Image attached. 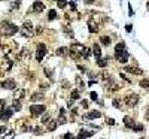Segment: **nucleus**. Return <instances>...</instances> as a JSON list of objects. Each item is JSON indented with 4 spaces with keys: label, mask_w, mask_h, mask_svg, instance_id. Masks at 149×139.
Listing matches in <instances>:
<instances>
[{
    "label": "nucleus",
    "mask_w": 149,
    "mask_h": 139,
    "mask_svg": "<svg viewBox=\"0 0 149 139\" xmlns=\"http://www.w3.org/2000/svg\"><path fill=\"white\" fill-rule=\"evenodd\" d=\"M30 57V53H29V49L27 48H24V49H21V53L18 54V58L20 60H24V58H29Z\"/></svg>",
    "instance_id": "nucleus-24"
},
{
    "label": "nucleus",
    "mask_w": 149,
    "mask_h": 139,
    "mask_svg": "<svg viewBox=\"0 0 149 139\" xmlns=\"http://www.w3.org/2000/svg\"><path fill=\"white\" fill-rule=\"evenodd\" d=\"M112 105L115 106V108H121V102H118V99H113V102H112Z\"/></svg>",
    "instance_id": "nucleus-38"
},
{
    "label": "nucleus",
    "mask_w": 149,
    "mask_h": 139,
    "mask_svg": "<svg viewBox=\"0 0 149 139\" xmlns=\"http://www.w3.org/2000/svg\"><path fill=\"white\" fill-rule=\"evenodd\" d=\"M90 55H91V49H88V48H86V49H85V53H84V55H82V57H85V58H88Z\"/></svg>",
    "instance_id": "nucleus-40"
},
{
    "label": "nucleus",
    "mask_w": 149,
    "mask_h": 139,
    "mask_svg": "<svg viewBox=\"0 0 149 139\" xmlns=\"http://www.w3.org/2000/svg\"><path fill=\"white\" fill-rule=\"evenodd\" d=\"M0 31H2V34H5V36H14V34L18 31V27H16L15 24H11L7 21H3L2 24H0Z\"/></svg>",
    "instance_id": "nucleus-1"
},
{
    "label": "nucleus",
    "mask_w": 149,
    "mask_h": 139,
    "mask_svg": "<svg viewBox=\"0 0 149 139\" xmlns=\"http://www.w3.org/2000/svg\"><path fill=\"white\" fill-rule=\"evenodd\" d=\"M93 54L95 55V58H100L101 57V49H100V45L99 43H94V47H93Z\"/></svg>",
    "instance_id": "nucleus-17"
},
{
    "label": "nucleus",
    "mask_w": 149,
    "mask_h": 139,
    "mask_svg": "<svg viewBox=\"0 0 149 139\" xmlns=\"http://www.w3.org/2000/svg\"><path fill=\"white\" fill-rule=\"evenodd\" d=\"M33 30H34V29H33V23L29 21V20L24 21V24H22V30H21L24 36H25V38H31V36H33Z\"/></svg>",
    "instance_id": "nucleus-3"
},
{
    "label": "nucleus",
    "mask_w": 149,
    "mask_h": 139,
    "mask_svg": "<svg viewBox=\"0 0 149 139\" xmlns=\"http://www.w3.org/2000/svg\"><path fill=\"white\" fill-rule=\"evenodd\" d=\"M55 18H57V12H55L54 9H51V11L48 12V20L52 21V20H55Z\"/></svg>",
    "instance_id": "nucleus-31"
},
{
    "label": "nucleus",
    "mask_w": 149,
    "mask_h": 139,
    "mask_svg": "<svg viewBox=\"0 0 149 139\" xmlns=\"http://www.w3.org/2000/svg\"><path fill=\"white\" fill-rule=\"evenodd\" d=\"M40 100H45V94L43 93H33L31 94V102H40Z\"/></svg>",
    "instance_id": "nucleus-15"
},
{
    "label": "nucleus",
    "mask_w": 149,
    "mask_h": 139,
    "mask_svg": "<svg viewBox=\"0 0 149 139\" xmlns=\"http://www.w3.org/2000/svg\"><path fill=\"white\" fill-rule=\"evenodd\" d=\"M15 93H14V99H18V100H21V99H24V96H25V90L24 88H18V90H14Z\"/></svg>",
    "instance_id": "nucleus-16"
},
{
    "label": "nucleus",
    "mask_w": 149,
    "mask_h": 139,
    "mask_svg": "<svg viewBox=\"0 0 149 139\" xmlns=\"http://www.w3.org/2000/svg\"><path fill=\"white\" fill-rule=\"evenodd\" d=\"M81 105H82V108H88V102L82 100V102H81Z\"/></svg>",
    "instance_id": "nucleus-48"
},
{
    "label": "nucleus",
    "mask_w": 149,
    "mask_h": 139,
    "mask_svg": "<svg viewBox=\"0 0 149 139\" xmlns=\"http://www.w3.org/2000/svg\"><path fill=\"white\" fill-rule=\"evenodd\" d=\"M146 8H148V11H149V2H148V5H146Z\"/></svg>",
    "instance_id": "nucleus-51"
},
{
    "label": "nucleus",
    "mask_w": 149,
    "mask_h": 139,
    "mask_svg": "<svg viewBox=\"0 0 149 139\" xmlns=\"http://www.w3.org/2000/svg\"><path fill=\"white\" fill-rule=\"evenodd\" d=\"M124 102L127 103V106L134 108V106L137 105V103H139V96H137V94H134V93L127 94V96H125V99H124Z\"/></svg>",
    "instance_id": "nucleus-4"
},
{
    "label": "nucleus",
    "mask_w": 149,
    "mask_h": 139,
    "mask_svg": "<svg viewBox=\"0 0 149 139\" xmlns=\"http://www.w3.org/2000/svg\"><path fill=\"white\" fill-rule=\"evenodd\" d=\"M64 139H73V136L70 135V133H66V135H64Z\"/></svg>",
    "instance_id": "nucleus-50"
},
{
    "label": "nucleus",
    "mask_w": 149,
    "mask_h": 139,
    "mask_svg": "<svg viewBox=\"0 0 149 139\" xmlns=\"http://www.w3.org/2000/svg\"><path fill=\"white\" fill-rule=\"evenodd\" d=\"M85 49H86V48L82 45V43L75 42V43H72V47H70V53H75V54H78V55H84Z\"/></svg>",
    "instance_id": "nucleus-6"
},
{
    "label": "nucleus",
    "mask_w": 149,
    "mask_h": 139,
    "mask_svg": "<svg viewBox=\"0 0 149 139\" xmlns=\"http://www.w3.org/2000/svg\"><path fill=\"white\" fill-rule=\"evenodd\" d=\"M140 139H143V138H140Z\"/></svg>",
    "instance_id": "nucleus-53"
},
{
    "label": "nucleus",
    "mask_w": 149,
    "mask_h": 139,
    "mask_svg": "<svg viewBox=\"0 0 149 139\" xmlns=\"http://www.w3.org/2000/svg\"><path fill=\"white\" fill-rule=\"evenodd\" d=\"M124 51H125V43L124 42H119L118 45L115 47V55L119 54V53H124Z\"/></svg>",
    "instance_id": "nucleus-20"
},
{
    "label": "nucleus",
    "mask_w": 149,
    "mask_h": 139,
    "mask_svg": "<svg viewBox=\"0 0 149 139\" xmlns=\"http://www.w3.org/2000/svg\"><path fill=\"white\" fill-rule=\"evenodd\" d=\"M88 30L91 33H97L99 31V23L95 21V18H90L88 20Z\"/></svg>",
    "instance_id": "nucleus-10"
},
{
    "label": "nucleus",
    "mask_w": 149,
    "mask_h": 139,
    "mask_svg": "<svg viewBox=\"0 0 149 139\" xmlns=\"http://www.w3.org/2000/svg\"><path fill=\"white\" fill-rule=\"evenodd\" d=\"M119 76L122 78V79H124V81H127V82H131V79H130V78L125 75V73H119Z\"/></svg>",
    "instance_id": "nucleus-39"
},
{
    "label": "nucleus",
    "mask_w": 149,
    "mask_h": 139,
    "mask_svg": "<svg viewBox=\"0 0 149 139\" xmlns=\"http://www.w3.org/2000/svg\"><path fill=\"white\" fill-rule=\"evenodd\" d=\"M101 117V112L100 111H90L88 114H85L84 118H88V120H93V118H99Z\"/></svg>",
    "instance_id": "nucleus-13"
},
{
    "label": "nucleus",
    "mask_w": 149,
    "mask_h": 139,
    "mask_svg": "<svg viewBox=\"0 0 149 139\" xmlns=\"http://www.w3.org/2000/svg\"><path fill=\"white\" fill-rule=\"evenodd\" d=\"M45 73L49 76V78H52V71H51V69H48V67H45Z\"/></svg>",
    "instance_id": "nucleus-43"
},
{
    "label": "nucleus",
    "mask_w": 149,
    "mask_h": 139,
    "mask_svg": "<svg viewBox=\"0 0 149 139\" xmlns=\"http://www.w3.org/2000/svg\"><path fill=\"white\" fill-rule=\"evenodd\" d=\"M43 112H46V106L45 105H31L30 106V114L31 117H40Z\"/></svg>",
    "instance_id": "nucleus-2"
},
{
    "label": "nucleus",
    "mask_w": 149,
    "mask_h": 139,
    "mask_svg": "<svg viewBox=\"0 0 149 139\" xmlns=\"http://www.w3.org/2000/svg\"><path fill=\"white\" fill-rule=\"evenodd\" d=\"M139 84H140V87H143V88H149V79H142Z\"/></svg>",
    "instance_id": "nucleus-33"
},
{
    "label": "nucleus",
    "mask_w": 149,
    "mask_h": 139,
    "mask_svg": "<svg viewBox=\"0 0 149 139\" xmlns=\"http://www.w3.org/2000/svg\"><path fill=\"white\" fill-rule=\"evenodd\" d=\"M79 97H81L79 90H73V91H72V94H70V99H73V100H78Z\"/></svg>",
    "instance_id": "nucleus-29"
},
{
    "label": "nucleus",
    "mask_w": 149,
    "mask_h": 139,
    "mask_svg": "<svg viewBox=\"0 0 149 139\" xmlns=\"http://www.w3.org/2000/svg\"><path fill=\"white\" fill-rule=\"evenodd\" d=\"M6 108V100H3V99H0V111H3Z\"/></svg>",
    "instance_id": "nucleus-37"
},
{
    "label": "nucleus",
    "mask_w": 149,
    "mask_h": 139,
    "mask_svg": "<svg viewBox=\"0 0 149 139\" xmlns=\"http://www.w3.org/2000/svg\"><path fill=\"white\" fill-rule=\"evenodd\" d=\"M90 97H91V99H93V100L95 102V100H97V93H94V91H91V93H90Z\"/></svg>",
    "instance_id": "nucleus-42"
},
{
    "label": "nucleus",
    "mask_w": 149,
    "mask_h": 139,
    "mask_svg": "<svg viewBox=\"0 0 149 139\" xmlns=\"http://www.w3.org/2000/svg\"><path fill=\"white\" fill-rule=\"evenodd\" d=\"M57 126H58V121H54V120H51L49 123L46 124V130H48V132H54V130L57 129Z\"/></svg>",
    "instance_id": "nucleus-18"
},
{
    "label": "nucleus",
    "mask_w": 149,
    "mask_h": 139,
    "mask_svg": "<svg viewBox=\"0 0 149 139\" xmlns=\"http://www.w3.org/2000/svg\"><path fill=\"white\" fill-rule=\"evenodd\" d=\"M14 108L11 106V108H5L3 111H0V120H2V121H7V120H9L12 115H14Z\"/></svg>",
    "instance_id": "nucleus-7"
},
{
    "label": "nucleus",
    "mask_w": 149,
    "mask_h": 139,
    "mask_svg": "<svg viewBox=\"0 0 149 139\" xmlns=\"http://www.w3.org/2000/svg\"><path fill=\"white\" fill-rule=\"evenodd\" d=\"M125 30H127V33H131V30H133V25L127 24V25H125Z\"/></svg>",
    "instance_id": "nucleus-45"
},
{
    "label": "nucleus",
    "mask_w": 149,
    "mask_h": 139,
    "mask_svg": "<svg viewBox=\"0 0 149 139\" xmlns=\"http://www.w3.org/2000/svg\"><path fill=\"white\" fill-rule=\"evenodd\" d=\"M63 31H64V34H66L67 38H70V39H73V38H75V34H73V30H70L69 27H64V29H63Z\"/></svg>",
    "instance_id": "nucleus-28"
},
{
    "label": "nucleus",
    "mask_w": 149,
    "mask_h": 139,
    "mask_svg": "<svg viewBox=\"0 0 149 139\" xmlns=\"http://www.w3.org/2000/svg\"><path fill=\"white\" fill-rule=\"evenodd\" d=\"M78 139H84V138H81V136H79V138H78Z\"/></svg>",
    "instance_id": "nucleus-52"
},
{
    "label": "nucleus",
    "mask_w": 149,
    "mask_h": 139,
    "mask_svg": "<svg viewBox=\"0 0 149 139\" xmlns=\"http://www.w3.org/2000/svg\"><path fill=\"white\" fill-rule=\"evenodd\" d=\"M133 130H136V132L143 130V124H134V126H133Z\"/></svg>",
    "instance_id": "nucleus-35"
},
{
    "label": "nucleus",
    "mask_w": 149,
    "mask_h": 139,
    "mask_svg": "<svg viewBox=\"0 0 149 139\" xmlns=\"http://www.w3.org/2000/svg\"><path fill=\"white\" fill-rule=\"evenodd\" d=\"M12 108H14L15 112H20V111H21V100L14 99V102H12Z\"/></svg>",
    "instance_id": "nucleus-22"
},
{
    "label": "nucleus",
    "mask_w": 149,
    "mask_h": 139,
    "mask_svg": "<svg viewBox=\"0 0 149 139\" xmlns=\"http://www.w3.org/2000/svg\"><path fill=\"white\" fill-rule=\"evenodd\" d=\"M107 63H109V58H107V57H100V58L97 60V64H99L100 67H106Z\"/></svg>",
    "instance_id": "nucleus-21"
},
{
    "label": "nucleus",
    "mask_w": 149,
    "mask_h": 139,
    "mask_svg": "<svg viewBox=\"0 0 149 139\" xmlns=\"http://www.w3.org/2000/svg\"><path fill=\"white\" fill-rule=\"evenodd\" d=\"M51 121V115H49V112H43L42 114V124H48Z\"/></svg>",
    "instance_id": "nucleus-25"
},
{
    "label": "nucleus",
    "mask_w": 149,
    "mask_h": 139,
    "mask_svg": "<svg viewBox=\"0 0 149 139\" xmlns=\"http://www.w3.org/2000/svg\"><path fill=\"white\" fill-rule=\"evenodd\" d=\"M66 5H67V2H66V0H57V6L60 8V9H64V8H66Z\"/></svg>",
    "instance_id": "nucleus-32"
},
{
    "label": "nucleus",
    "mask_w": 149,
    "mask_h": 139,
    "mask_svg": "<svg viewBox=\"0 0 149 139\" xmlns=\"http://www.w3.org/2000/svg\"><path fill=\"white\" fill-rule=\"evenodd\" d=\"M33 11H34V12H37V14H40V12L45 11V5L37 0V2H34V3H33Z\"/></svg>",
    "instance_id": "nucleus-12"
},
{
    "label": "nucleus",
    "mask_w": 149,
    "mask_h": 139,
    "mask_svg": "<svg viewBox=\"0 0 149 139\" xmlns=\"http://www.w3.org/2000/svg\"><path fill=\"white\" fill-rule=\"evenodd\" d=\"M66 111L64 108H60V112H58V124H66Z\"/></svg>",
    "instance_id": "nucleus-14"
},
{
    "label": "nucleus",
    "mask_w": 149,
    "mask_h": 139,
    "mask_svg": "<svg viewBox=\"0 0 149 139\" xmlns=\"http://www.w3.org/2000/svg\"><path fill=\"white\" fill-rule=\"evenodd\" d=\"M20 5H21V3H20V0H16V2H14V6H12V8H14V9H18Z\"/></svg>",
    "instance_id": "nucleus-44"
},
{
    "label": "nucleus",
    "mask_w": 149,
    "mask_h": 139,
    "mask_svg": "<svg viewBox=\"0 0 149 139\" xmlns=\"http://www.w3.org/2000/svg\"><path fill=\"white\" fill-rule=\"evenodd\" d=\"M79 136L81 138H88V136H93V132H88V130H81V132H79Z\"/></svg>",
    "instance_id": "nucleus-30"
},
{
    "label": "nucleus",
    "mask_w": 149,
    "mask_h": 139,
    "mask_svg": "<svg viewBox=\"0 0 149 139\" xmlns=\"http://www.w3.org/2000/svg\"><path fill=\"white\" fill-rule=\"evenodd\" d=\"M124 71L128 72V73H133V75H143V71L137 66H125Z\"/></svg>",
    "instance_id": "nucleus-9"
},
{
    "label": "nucleus",
    "mask_w": 149,
    "mask_h": 139,
    "mask_svg": "<svg viewBox=\"0 0 149 139\" xmlns=\"http://www.w3.org/2000/svg\"><path fill=\"white\" fill-rule=\"evenodd\" d=\"M75 82H76V85H78V88H79V90H82L84 87H85V84H84V81H82V78H81V76H76Z\"/></svg>",
    "instance_id": "nucleus-27"
},
{
    "label": "nucleus",
    "mask_w": 149,
    "mask_h": 139,
    "mask_svg": "<svg viewBox=\"0 0 149 139\" xmlns=\"http://www.w3.org/2000/svg\"><path fill=\"white\" fill-rule=\"evenodd\" d=\"M69 51H70V48H64V47H61V48H58V49H57V55H60V57H66V55L69 54Z\"/></svg>",
    "instance_id": "nucleus-19"
},
{
    "label": "nucleus",
    "mask_w": 149,
    "mask_h": 139,
    "mask_svg": "<svg viewBox=\"0 0 149 139\" xmlns=\"http://www.w3.org/2000/svg\"><path fill=\"white\" fill-rule=\"evenodd\" d=\"M5 132H6V127H5V126H0V135L5 133Z\"/></svg>",
    "instance_id": "nucleus-49"
},
{
    "label": "nucleus",
    "mask_w": 149,
    "mask_h": 139,
    "mask_svg": "<svg viewBox=\"0 0 149 139\" xmlns=\"http://www.w3.org/2000/svg\"><path fill=\"white\" fill-rule=\"evenodd\" d=\"M30 130H31V126H30V124H25V126L21 127V132H30Z\"/></svg>",
    "instance_id": "nucleus-36"
},
{
    "label": "nucleus",
    "mask_w": 149,
    "mask_h": 139,
    "mask_svg": "<svg viewBox=\"0 0 149 139\" xmlns=\"http://www.w3.org/2000/svg\"><path fill=\"white\" fill-rule=\"evenodd\" d=\"M128 57H130V54H128V51H127V49L124 51V53H119V54H116V55H115V58L118 60V62H119V63H124V64L128 62Z\"/></svg>",
    "instance_id": "nucleus-11"
},
{
    "label": "nucleus",
    "mask_w": 149,
    "mask_h": 139,
    "mask_svg": "<svg viewBox=\"0 0 149 139\" xmlns=\"http://www.w3.org/2000/svg\"><path fill=\"white\" fill-rule=\"evenodd\" d=\"M0 87L5 88V90H16V82L14 79H6V81H3L0 84Z\"/></svg>",
    "instance_id": "nucleus-8"
},
{
    "label": "nucleus",
    "mask_w": 149,
    "mask_h": 139,
    "mask_svg": "<svg viewBox=\"0 0 149 139\" xmlns=\"http://www.w3.org/2000/svg\"><path fill=\"white\" fill-rule=\"evenodd\" d=\"M46 45L45 43H39L37 45V48H36V60L40 63L42 60H43V57H45V54H46Z\"/></svg>",
    "instance_id": "nucleus-5"
},
{
    "label": "nucleus",
    "mask_w": 149,
    "mask_h": 139,
    "mask_svg": "<svg viewBox=\"0 0 149 139\" xmlns=\"http://www.w3.org/2000/svg\"><path fill=\"white\" fill-rule=\"evenodd\" d=\"M33 132L36 133V135H40V133L43 132V129H42V127H36V129H33Z\"/></svg>",
    "instance_id": "nucleus-41"
},
{
    "label": "nucleus",
    "mask_w": 149,
    "mask_h": 139,
    "mask_svg": "<svg viewBox=\"0 0 149 139\" xmlns=\"http://www.w3.org/2000/svg\"><path fill=\"white\" fill-rule=\"evenodd\" d=\"M69 5H70V8H72V11H75V9H76V3H75V2H70Z\"/></svg>",
    "instance_id": "nucleus-47"
},
{
    "label": "nucleus",
    "mask_w": 149,
    "mask_h": 139,
    "mask_svg": "<svg viewBox=\"0 0 149 139\" xmlns=\"http://www.w3.org/2000/svg\"><path fill=\"white\" fill-rule=\"evenodd\" d=\"M100 43H101V45H104V47H109L110 45V38L109 36H101L100 38Z\"/></svg>",
    "instance_id": "nucleus-26"
},
{
    "label": "nucleus",
    "mask_w": 149,
    "mask_h": 139,
    "mask_svg": "<svg viewBox=\"0 0 149 139\" xmlns=\"http://www.w3.org/2000/svg\"><path fill=\"white\" fill-rule=\"evenodd\" d=\"M14 136H15V132H14V130H11V132H7V133L5 135L3 139H14Z\"/></svg>",
    "instance_id": "nucleus-34"
},
{
    "label": "nucleus",
    "mask_w": 149,
    "mask_h": 139,
    "mask_svg": "<svg viewBox=\"0 0 149 139\" xmlns=\"http://www.w3.org/2000/svg\"><path fill=\"white\" fill-rule=\"evenodd\" d=\"M107 124H109V126H113V124H115V120H113V118H107Z\"/></svg>",
    "instance_id": "nucleus-46"
},
{
    "label": "nucleus",
    "mask_w": 149,
    "mask_h": 139,
    "mask_svg": "<svg viewBox=\"0 0 149 139\" xmlns=\"http://www.w3.org/2000/svg\"><path fill=\"white\" fill-rule=\"evenodd\" d=\"M122 121H124V124H125L127 127H131V129H133V126H134V121H133V118H131V117L125 115Z\"/></svg>",
    "instance_id": "nucleus-23"
}]
</instances>
